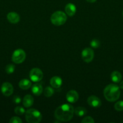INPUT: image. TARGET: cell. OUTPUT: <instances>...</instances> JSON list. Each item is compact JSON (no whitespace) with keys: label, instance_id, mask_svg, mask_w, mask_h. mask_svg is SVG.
Returning a JSON list of instances; mask_svg holds the SVG:
<instances>
[{"label":"cell","instance_id":"6da1fadb","mask_svg":"<svg viewBox=\"0 0 123 123\" xmlns=\"http://www.w3.org/2000/svg\"><path fill=\"white\" fill-rule=\"evenodd\" d=\"M74 108L70 104H63L58 107L55 111L54 116L57 120L62 122L70 121L74 116Z\"/></svg>","mask_w":123,"mask_h":123},{"label":"cell","instance_id":"7a4b0ae2","mask_svg":"<svg viewBox=\"0 0 123 123\" xmlns=\"http://www.w3.org/2000/svg\"><path fill=\"white\" fill-rule=\"evenodd\" d=\"M119 86L115 84H109L106 86L103 91L104 96L107 101L113 102L120 97V90Z\"/></svg>","mask_w":123,"mask_h":123},{"label":"cell","instance_id":"3957f363","mask_svg":"<svg viewBox=\"0 0 123 123\" xmlns=\"http://www.w3.org/2000/svg\"><path fill=\"white\" fill-rule=\"evenodd\" d=\"M42 116L39 111L35 109H29L25 112V119L29 123H39L42 120Z\"/></svg>","mask_w":123,"mask_h":123},{"label":"cell","instance_id":"277c9868","mask_svg":"<svg viewBox=\"0 0 123 123\" xmlns=\"http://www.w3.org/2000/svg\"><path fill=\"white\" fill-rule=\"evenodd\" d=\"M51 22L55 26H60L65 24L67 20L66 13L62 11H57L52 14L50 18Z\"/></svg>","mask_w":123,"mask_h":123},{"label":"cell","instance_id":"5b68a950","mask_svg":"<svg viewBox=\"0 0 123 123\" xmlns=\"http://www.w3.org/2000/svg\"><path fill=\"white\" fill-rule=\"evenodd\" d=\"M26 58V54L23 49H18L13 52L12 60L15 64H20L24 62Z\"/></svg>","mask_w":123,"mask_h":123},{"label":"cell","instance_id":"8992f818","mask_svg":"<svg viewBox=\"0 0 123 123\" xmlns=\"http://www.w3.org/2000/svg\"><path fill=\"white\" fill-rule=\"evenodd\" d=\"M29 76L33 82H37L41 81L43 78V72L40 68H33L30 70Z\"/></svg>","mask_w":123,"mask_h":123},{"label":"cell","instance_id":"52a82bcc","mask_svg":"<svg viewBox=\"0 0 123 123\" xmlns=\"http://www.w3.org/2000/svg\"><path fill=\"white\" fill-rule=\"evenodd\" d=\"M82 60L86 62H90L94 58V52L92 49L87 48L83 49L82 52Z\"/></svg>","mask_w":123,"mask_h":123},{"label":"cell","instance_id":"ba28073f","mask_svg":"<svg viewBox=\"0 0 123 123\" xmlns=\"http://www.w3.org/2000/svg\"><path fill=\"white\" fill-rule=\"evenodd\" d=\"M1 92L4 96L6 97L10 96L13 92V86L10 83L4 82L2 84L1 88Z\"/></svg>","mask_w":123,"mask_h":123},{"label":"cell","instance_id":"9c48e42d","mask_svg":"<svg viewBox=\"0 0 123 123\" xmlns=\"http://www.w3.org/2000/svg\"><path fill=\"white\" fill-rule=\"evenodd\" d=\"M88 105L91 107L96 108L100 107L101 105V101L100 98L95 96H89L87 100Z\"/></svg>","mask_w":123,"mask_h":123},{"label":"cell","instance_id":"30bf717a","mask_svg":"<svg viewBox=\"0 0 123 123\" xmlns=\"http://www.w3.org/2000/svg\"><path fill=\"white\" fill-rule=\"evenodd\" d=\"M66 100L69 103H75L79 98L78 92L75 90H70L67 92L66 96Z\"/></svg>","mask_w":123,"mask_h":123},{"label":"cell","instance_id":"8fae6325","mask_svg":"<svg viewBox=\"0 0 123 123\" xmlns=\"http://www.w3.org/2000/svg\"><path fill=\"white\" fill-rule=\"evenodd\" d=\"M7 19L10 23L15 24L19 22V20H20V16L16 12H12L7 14Z\"/></svg>","mask_w":123,"mask_h":123},{"label":"cell","instance_id":"7c38bea8","mask_svg":"<svg viewBox=\"0 0 123 123\" xmlns=\"http://www.w3.org/2000/svg\"><path fill=\"white\" fill-rule=\"evenodd\" d=\"M65 13L69 16H73L76 13V7L72 3H68L66 5L65 8Z\"/></svg>","mask_w":123,"mask_h":123},{"label":"cell","instance_id":"4fadbf2b","mask_svg":"<svg viewBox=\"0 0 123 123\" xmlns=\"http://www.w3.org/2000/svg\"><path fill=\"white\" fill-rule=\"evenodd\" d=\"M50 85L54 88H59L62 85V79L59 76H54L50 79Z\"/></svg>","mask_w":123,"mask_h":123},{"label":"cell","instance_id":"5bb4252c","mask_svg":"<svg viewBox=\"0 0 123 123\" xmlns=\"http://www.w3.org/2000/svg\"><path fill=\"white\" fill-rule=\"evenodd\" d=\"M23 105L25 108H30L33 105L34 103V98L30 94H27L24 96L23 98Z\"/></svg>","mask_w":123,"mask_h":123},{"label":"cell","instance_id":"9a60e30c","mask_svg":"<svg viewBox=\"0 0 123 123\" xmlns=\"http://www.w3.org/2000/svg\"><path fill=\"white\" fill-rule=\"evenodd\" d=\"M19 86L20 89L27 90L31 86V82L27 79H23L19 81Z\"/></svg>","mask_w":123,"mask_h":123},{"label":"cell","instance_id":"2e32d148","mask_svg":"<svg viewBox=\"0 0 123 123\" xmlns=\"http://www.w3.org/2000/svg\"><path fill=\"white\" fill-rule=\"evenodd\" d=\"M43 91V87L40 84H35L31 86V92L35 96H39L42 94Z\"/></svg>","mask_w":123,"mask_h":123},{"label":"cell","instance_id":"e0dca14e","mask_svg":"<svg viewBox=\"0 0 123 123\" xmlns=\"http://www.w3.org/2000/svg\"><path fill=\"white\" fill-rule=\"evenodd\" d=\"M111 79L115 83H119L122 79V75L118 71H113L110 75Z\"/></svg>","mask_w":123,"mask_h":123},{"label":"cell","instance_id":"ac0fdd59","mask_svg":"<svg viewBox=\"0 0 123 123\" xmlns=\"http://www.w3.org/2000/svg\"><path fill=\"white\" fill-rule=\"evenodd\" d=\"M74 113L78 117H83L86 114L87 110L84 107L78 106L75 109H74Z\"/></svg>","mask_w":123,"mask_h":123},{"label":"cell","instance_id":"d6986e66","mask_svg":"<svg viewBox=\"0 0 123 123\" xmlns=\"http://www.w3.org/2000/svg\"><path fill=\"white\" fill-rule=\"evenodd\" d=\"M54 89L52 87H50V86H47L45 88L44 91H43V93H44V95L45 97H50L54 94Z\"/></svg>","mask_w":123,"mask_h":123},{"label":"cell","instance_id":"ffe728a7","mask_svg":"<svg viewBox=\"0 0 123 123\" xmlns=\"http://www.w3.org/2000/svg\"><path fill=\"white\" fill-rule=\"evenodd\" d=\"M15 66L13 64H8L6 67V72L7 74H12L14 72Z\"/></svg>","mask_w":123,"mask_h":123},{"label":"cell","instance_id":"44dd1931","mask_svg":"<svg viewBox=\"0 0 123 123\" xmlns=\"http://www.w3.org/2000/svg\"><path fill=\"white\" fill-rule=\"evenodd\" d=\"M14 112L16 114L18 115H22L23 114H25V111L24 108L21 106H17L14 109Z\"/></svg>","mask_w":123,"mask_h":123},{"label":"cell","instance_id":"7402d4cb","mask_svg":"<svg viewBox=\"0 0 123 123\" xmlns=\"http://www.w3.org/2000/svg\"><path fill=\"white\" fill-rule=\"evenodd\" d=\"M115 109L118 111H123V101H119L116 102L114 105Z\"/></svg>","mask_w":123,"mask_h":123},{"label":"cell","instance_id":"603a6c76","mask_svg":"<svg viewBox=\"0 0 123 123\" xmlns=\"http://www.w3.org/2000/svg\"><path fill=\"white\" fill-rule=\"evenodd\" d=\"M90 46L93 48H98L100 46V42L98 39H93L90 43Z\"/></svg>","mask_w":123,"mask_h":123},{"label":"cell","instance_id":"cb8c5ba5","mask_svg":"<svg viewBox=\"0 0 123 123\" xmlns=\"http://www.w3.org/2000/svg\"><path fill=\"white\" fill-rule=\"evenodd\" d=\"M94 120L91 117H85L82 120V123H94Z\"/></svg>","mask_w":123,"mask_h":123},{"label":"cell","instance_id":"d4e9b609","mask_svg":"<svg viewBox=\"0 0 123 123\" xmlns=\"http://www.w3.org/2000/svg\"><path fill=\"white\" fill-rule=\"evenodd\" d=\"M10 123H22V120L18 117H13L9 121Z\"/></svg>","mask_w":123,"mask_h":123},{"label":"cell","instance_id":"484cf974","mask_svg":"<svg viewBox=\"0 0 123 123\" xmlns=\"http://www.w3.org/2000/svg\"><path fill=\"white\" fill-rule=\"evenodd\" d=\"M13 102L15 104H19L21 102V98H20V97L19 96H14L13 98Z\"/></svg>","mask_w":123,"mask_h":123},{"label":"cell","instance_id":"4316f807","mask_svg":"<svg viewBox=\"0 0 123 123\" xmlns=\"http://www.w3.org/2000/svg\"><path fill=\"white\" fill-rule=\"evenodd\" d=\"M119 88L123 89V80L120 82V84H119Z\"/></svg>","mask_w":123,"mask_h":123},{"label":"cell","instance_id":"83f0119b","mask_svg":"<svg viewBox=\"0 0 123 123\" xmlns=\"http://www.w3.org/2000/svg\"><path fill=\"white\" fill-rule=\"evenodd\" d=\"M86 1H88V2H90V3H94V2H95L96 0H86Z\"/></svg>","mask_w":123,"mask_h":123},{"label":"cell","instance_id":"f1b7e54d","mask_svg":"<svg viewBox=\"0 0 123 123\" xmlns=\"http://www.w3.org/2000/svg\"></svg>","mask_w":123,"mask_h":123}]
</instances>
